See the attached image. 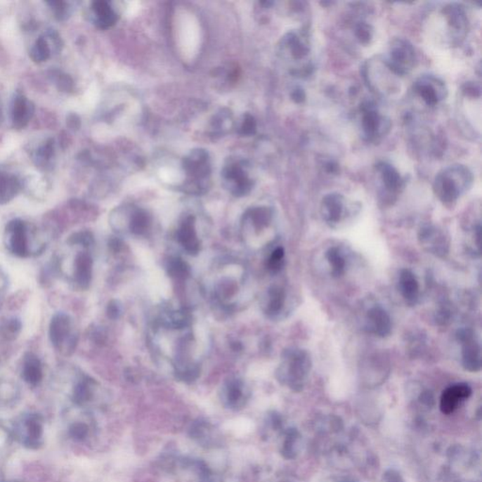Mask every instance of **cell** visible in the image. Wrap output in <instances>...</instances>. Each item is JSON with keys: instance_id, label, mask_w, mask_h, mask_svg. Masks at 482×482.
<instances>
[{"instance_id": "obj_6", "label": "cell", "mask_w": 482, "mask_h": 482, "mask_svg": "<svg viewBox=\"0 0 482 482\" xmlns=\"http://www.w3.org/2000/svg\"><path fill=\"white\" fill-rule=\"evenodd\" d=\"M457 339L462 344V367L469 372H478L481 370V348L476 341L474 332L471 329L459 330Z\"/></svg>"}, {"instance_id": "obj_5", "label": "cell", "mask_w": 482, "mask_h": 482, "mask_svg": "<svg viewBox=\"0 0 482 482\" xmlns=\"http://www.w3.org/2000/svg\"><path fill=\"white\" fill-rule=\"evenodd\" d=\"M384 63L396 76H405L415 66L414 47L404 39H395L390 44L389 57Z\"/></svg>"}, {"instance_id": "obj_10", "label": "cell", "mask_w": 482, "mask_h": 482, "mask_svg": "<svg viewBox=\"0 0 482 482\" xmlns=\"http://www.w3.org/2000/svg\"><path fill=\"white\" fill-rule=\"evenodd\" d=\"M362 129L365 137L368 141L376 140L385 134L384 130H389L387 122L379 115L375 105L371 102H365L361 106Z\"/></svg>"}, {"instance_id": "obj_15", "label": "cell", "mask_w": 482, "mask_h": 482, "mask_svg": "<svg viewBox=\"0 0 482 482\" xmlns=\"http://www.w3.org/2000/svg\"><path fill=\"white\" fill-rule=\"evenodd\" d=\"M93 259L87 251L79 252L74 257L72 282L80 289H87L93 278Z\"/></svg>"}, {"instance_id": "obj_46", "label": "cell", "mask_w": 482, "mask_h": 482, "mask_svg": "<svg viewBox=\"0 0 482 482\" xmlns=\"http://www.w3.org/2000/svg\"><path fill=\"white\" fill-rule=\"evenodd\" d=\"M8 287V280L6 275H5L4 271L0 270V296L4 294L6 292Z\"/></svg>"}, {"instance_id": "obj_26", "label": "cell", "mask_w": 482, "mask_h": 482, "mask_svg": "<svg viewBox=\"0 0 482 482\" xmlns=\"http://www.w3.org/2000/svg\"><path fill=\"white\" fill-rule=\"evenodd\" d=\"M94 22L99 27H110L115 23L116 16L110 5L105 1H96L91 5Z\"/></svg>"}, {"instance_id": "obj_24", "label": "cell", "mask_w": 482, "mask_h": 482, "mask_svg": "<svg viewBox=\"0 0 482 482\" xmlns=\"http://www.w3.org/2000/svg\"><path fill=\"white\" fill-rule=\"evenodd\" d=\"M285 47L292 58L301 60L309 54V41L304 35L288 33L285 38Z\"/></svg>"}, {"instance_id": "obj_8", "label": "cell", "mask_w": 482, "mask_h": 482, "mask_svg": "<svg viewBox=\"0 0 482 482\" xmlns=\"http://www.w3.org/2000/svg\"><path fill=\"white\" fill-rule=\"evenodd\" d=\"M62 47L63 41L59 33L49 30L43 35L39 36L30 47V58L35 63H43L51 59L53 52L59 53Z\"/></svg>"}, {"instance_id": "obj_1", "label": "cell", "mask_w": 482, "mask_h": 482, "mask_svg": "<svg viewBox=\"0 0 482 482\" xmlns=\"http://www.w3.org/2000/svg\"><path fill=\"white\" fill-rule=\"evenodd\" d=\"M4 241L6 250L19 259L40 256L47 246V237L20 218L13 219L6 224Z\"/></svg>"}, {"instance_id": "obj_41", "label": "cell", "mask_w": 482, "mask_h": 482, "mask_svg": "<svg viewBox=\"0 0 482 482\" xmlns=\"http://www.w3.org/2000/svg\"><path fill=\"white\" fill-rule=\"evenodd\" d=\"M187 270L185 263H183L180 259H174V261L171 262L170 271L174 275L184 276L187 274Z\"/></svg>"}, {"instance_id": "obj_36", "label": "cell", "mask_w": 482, "mask_h": 482, "mask_svg": "<svg viewBox=\"0 0 482 482\" xmlns=\"http://www.w3.org/2000/svg\"><path fill=\"white\" fill-rule=\"evenodd\" d=\"M356 36L360 43L367 44L370 43L373 36V29L367 22H359L356 26Z\"/></svg>"}, {"instance_id": "obj_7", "label": "cell", "mask_w": 482, "mask_h": 482, "mask_svg": "<svg viewBox=\"0 0 482 482\" xmlns=\"http://www.w3.org/2000/svg\"><path fill=\"white\" fill-rule=\"evenodd\" d=\"M415 93L428 106L434 107L444 100L448 89L444 82L434 76H422L415 82Z\"/></svg>"}, {"instance_id": "obj_29", "label": "cell", "mask_w": 482, "mask_h": 482, "mask_svg": "<svg viewBox=\"0 0 482 482\" xmlns=\"http://www.w3.org/2000/svg\"><path fill=\"white\" fill-rule=\"evenodd\" d=\"M285 294L284 289L279 287H271L268 292L267 313L270 315H275L282 311L285 306Z\"/></svg>"}, {"instance_id": "obj_28", "label": "cell", "mask_w": 482, "mask_h": 482, "mask_svg": "<svg viewBox=\"0 0 482 482\" xmlns=\"http://www.w3.org/2000/svg\"><path fill=\"white\" fill-rule=\"evenodd\" d=\"M22 321L18 318L11 317L0 321V337L5 341H15L22 332Z\"/></svg>"}, {"instance_id": "obj_12", "label": "cell", "mask_w": 482, "mask_h": 482, "mask_svg": "<svg viewBox=\"0 0 482 482\" xmlns=\"http://www.w3.org/2000/svg\"><path fill=\"white\" fill-rule=\"evenodd\" d=\"M444 16L457 41L464 40L468 32V18L464 8L460 4H450L444 9Z\"/></svg>"}, {"instance_id": "obj_21", "label": "cell", "mask_w": 482, "mask_h": 482, "mask_svg": "<svg viewBox=\"0 0 482 482\" xmlns=\"http://www.w3.org/2000/svg\"><path fill=\"white\" fill-rule=\"evenodd\" d=\"M21 377L27 384L37 386L44 378L43 365L35 353H27L23 357Z\"/></svg>"}, {"instance_id": "obj_25", "label": "cell", "mask_w": 482, "mask_h": 482, "mask_svg": "<svg viewBox=\"0 0 482 482\" xmlns=\"http://www.w3.org/2000/svg\"><path fill=\"white\" fill-rule=\"evenodd\" d=\"M27 437L25 438V445L30 448H38L41 444L43 437V421L40 415H32L26 420Z\"/></svg>"}, {"instance_id": "obj_34", "label": "cell", "mask_w": 482, "mask_h": 482, "mask_svg": "<svg viewBox=\"0 0 482 482\" xmlns=\"http://www.w3.org/2000/svg\"><path fill=\"white\" fill-rule=\"evenodd\" d=\"M285 263V250L282 247L276 248L271 254L270 259L268 260V270L273 273H279L284 267Z\"/></svg>"}, {"instance_id": "obj_23", "label": "cell", "mask_w": 482, "mask_h": 482, "mask_svg": "<svg viewBox=\"0 0 482 482\" xmlns=\"http://www.w3.org/2000/svg\"><path fill=\"white\" fill-rule=\"evenodd\" d=\"M178 240L188 254H196L200 251V242L196 235L193 218H188L183 223L181 228L179 229Z\"/></svg>"}, {"instance_id": "obj_27", "label": "cell", "mask_w": 482, "mask_h": 482, "mask_svg": "<svg viewBox=\"0 0 482 482\" xmlns=\"http://www.w3.org/2000/svg\"><path fill=\"white\" fill-rule=\"evenodd\" d=\"M325 256L330 268H331L332 275L335 278L341 277L347 268V261H346L341 250L339 247L329 248L326 252Z\"/></svg>"}, {"instance_id": "obj_38", "label": "cell", "mask_w": 482, "mask_h": 482, "mask_svg": "<svg viewBox=\"0 0 482 482\" xmlns=\"http://www.w3.org/2000/svg\"><path fill=\"white\" fill-rule=\"evenodd\" d=\"M52 76H53L55 84L58 86L60 90L63 91L71 90L72 80L67 74L60 73V72H53Z\"/></svg>"}, {"instance_id": "obj_43", "label": "cell", "mask_w": 482, "mask_h": 482, "mask_svg": "<svg viewBox=\"0 0 482 482\" xmlns=\"http://www.w3.org/2000/svg\"><path fill=\"white\" fill-rule=\"evenodd\" d=\"M419 400L421 403L428 407H431L434 404V397L431 391L423 392L420 395Z\"/></svg>"}, {"instance_id": "obj_19", "label": "cell", "mask_w": 482, "mask_h": 482, "mask_svg": "<svg viewBox=\"0 0 482 482\" xmlns=\"http://www.w3.org/2000/svg\"><path fill=\"white\" fill-rule=\"evenodd\" d=\"M344 197L339 193H330L324 196L321 202V215L330 226H334L341 221L344 215Z\"/></svg>"}, {"instance_id": "obj_35", "label": "cell", "mask_w": 482, "mask_h": 482, "mask_svg": "<svg viewBox=\"0 0 482 482\" xmlns=\"http://www.w3.org/2000/svg\"><path fill=\"white\" fill-rule=\"evenodd\" d=\"M149 224H150V221H149L148 215L138 212L133 216L131 226L130 227H131V231L134 232L135 234L143 235L148 231Z\"/></svg>"}, {"instance_id": "obj_42", "label": "cell", "mask_w": 482, "mask_h": 482, "mask_svg": "<svg viewBox=\"0 0 482 482\" xmlns=\"http://www.w3.org/2000/svg\"><path fill=\"white\" fill-rule=\"evenodd\" d=\"M384 478L385 482H403L400 474L392 469L385 472Z\"/></svg>"}, {"instance_id": "obj_3", "label": "cell", "mask_w": 482, "mask_h": 482, "mask_svg": "<svg viewBox=\"0 0 482 482\" xmlns=\"http://www.w3.org/2000/svg\"><path fill=\"white\" fill-rule=\"evenodd\" d=\"M473 174L464 165H453L437 174L434 183V191L443 204H451L460 196L469 190L473 183Z\"/></svg>"}, {"instance_id": "obj_37", "label": "cell", "mask_w": 482, "mask_h": 482, "mask_svg": "<svg viewBox=\"0 0 482 482\" xmlns=\"http://www.w3.org/2000/svg\"><path fill=\"white\" fill-rule=\"evenodd\" d=\"M227 398L231 404L237 403L242 398V390H241L240 384L237 382H233L229 384L227 389Z\"/></svg>"}, {"instance_id": "obj_40", "label": "cell", "mask_w": 482, "mask_h": 482, "mask_svg": "<svg viewBox=\"0 0 482 482\" xmlns=\"http://www.w3.org/2000/svg\"><path fill=\"white\" fill-rule=\"evenodd\" d=\"M271 211L267 209H257L254 212L253 215L254 223L257 224L259 227L267 226L271 220Z\"/></svg>"}, {"instance_id": "obj_2", "label": "cell", "mask_w": 482, "mask_h": 482, "mask_svg": "<svg viewBox=\"0 0 482 482\" xmlns=\"http://www.w3.org/2000/svg\"><path fill=\"white\" fill-rule=\"evenodd\" d=\"M311 368V357L306 351L299 348L287 349L282 353L277 378L293 391L301 392L306 386Z\"/></svg>"}, {"instance_id": "obj_9", "label": "cell", "mask_w": 482, "mask_h": 482, "mask_svg": "<svg viewBox=\"0 0 482 482\" xmlns=\"http://www.w3.org/2000/svg\"><path fill=\"white\" fill-rule=\"evenodd\" d=\"M418 240L426 252L434 256L444 257L450 252V241L447 235L436 226H423L418 232Z\"/></svg>"}, {"instance_id": "obj_20", "label": "cell", "mask_w": 482, "mask_h": 482, "mask_svg": "<svg viewBox=\"0 0 482 482\" xmlns=\"http://www.w3.org/2000/svg\"><path fill=\"white\" fill-rule=\"evenodd\" d=\"M398 287L401 295L409 306H417L419 300V285L414 273L407 268L400 271L398 277Z\"/></svg>"}, {"instance_id": "obj_39", "label": "cell", "mask_w": 482, "mask_h": 482, "mask_svg": "<svg viewBox=\"0 0 482 482\" xmlns=\"http://www.w3.org/2000/svg\"><path fill=\"white\" fill-rule=\"evenodd\" d=\"M89 429L84 423H74L69 429V434L72 438L76 440H83L88 436Z\"/></svg>"}, {"instance_id": "obj_18", "label": "cell", "mask_w": 482, "mask_h": 482, "mask_svg": "<svg viewBox=\"0 0 482 482\" xmlns=\"http://www.w3.org/2000/svg\"><path fill=\"white\" fill-rule=\"evenodd\" d=\"M390 372V364L389 359L382 354H374L370 358L365 360L363 365L362 373L364 374L365 379L368 384L374 382L378 384L379 382L384 381Z\"/></svg>"}, {"instance_id": "obj_30", "label": "cell", "mask_w": 482, "mask_h": 482, "mask_svg": "<svg viewBox=\"0 0 482 482\" xmlns=\"http://www.w3.org/2000/svg\"><path fill=\"white\" fill-rule=\"evenodd\" d=\"M93 382L90 379H83L77 382L73 392V400L79 405L87 403L93 397Z\"/></svg>"}, {"instance_id": "obj_31", "label": "cell", "mask_w": 482, "mask_h": 482, "mask_svg": "<svg viewBox=\"0 0 482 482\" xmlns=\"http://www.w3.org/2000/svg\"><path fill=\"white\" fill-rule=\"evenodd\" d=\"M47 6L51 9L52 15L59 21H65L72 13V4L66 1H47Z\"/></svg>"}, {"instance_id": "obj_11", "label": "cell", "mask_w": 482, "mask_h": 482, "mask_svg": "<svg viewBox=\"0 0 482 482\" xmlns=\"http://www.w3.org/2000/svg\"><path fill=\"white\" fill-rule=\"evenodd\" d=\"M35 112V106L24 93H15L11 107V122L13 129H24L32 121Z\"/></svg>"}, {"instance_id": "obj_4", "label": "cell", "mask_w": 482, "mask_h": 482, "mask_svg": "<svg viewBox=\"0 0 482 482\" xmlns=\"http://www.w3.org/2000/svg\"><path fill=\"white\" fill-rule=\"evenodd\" d=\"M48 337L58 353L71 356L79 342V332L71 315L65 312L56 313L49 323Z\"/></svg>"}, {"instance_id": "obj_33", "label": "cell", "mask_w": 482, "mask_h": 482, "mask_svg": "<svg viewBox=\"0 0 482 482\" xmlns=\"http://www.w3.org/2000/svg\"><path fill=\"white\" fill-rule=\"evenodd\" d=\"M298 432L295 429L288 431L282 454L285 458L293 459L296 456V443H297Z\"/></svg>"}, {"instance_id": "obj_16", "label": "cell", "mask_w": 482, "mask_h": 482, "mask_svg": "<svg viewBox=\"0 0 482 482\" xmlns=\"http://www.w3.org/2000/svg\"><path fill=\"white\" fill-rule=\"evenodd\" d=\"M472 395V389L467 384H458L448 387L443 392L440 400V409L443 414H452L462 401Z\"/></svg>"}, {"instance_id": "obj_22", "label": "cell", "mask_w": 482, "mask_h": 482, "mask_svg": "<svg viewBox=\"0 0 482 482\" xmlns=\"http://www.w3.org/2000/svg\"><path fill=\"white\" fill-rule=\"evenodd\" d=\"M377 171L381 176L385 190L390 195H395L403 190L404 185L403 177L394 166L386 162H379L377 165Z\"/></svg>"}, {"instance_id": "obj_13", "label": "cell", "mask_w": 482, "mask_h": 482, "mask_svg": "<svg viewBox=\"0 0 482 482\" xmlns=\"http://www.w3.org/2000/svg\"><path fill=\"white\" fill-rule=\"evenodd\" d=\"M365 323H367L368 332L376 335V337L384 339V337H389L391 334V318H390L389 313L385 311V309L382 308V306H375L371 307L367 311Z\"/></svg>"}, {"instance_id": "obj_45", "label": "cell", "mask_w": 482, "mask_h": 482, "mask_svg": "<svg viewBox=\"0 0 482 482\" xmlns=\"http://www.w3.org/2000/svg\"><path fill=\"white\" fill-rule=\"evenodd\" d=\"M292 98L297 103H301L306 99V93H304L301 89H296V90L293 91Z\"/></svg>"}, {"instance_id": "obj_17", "label": "cell", "mask_w": 482, "mask_h": 482, "mask_svg": "<svg viewBox=\"0 0 482 482\" xmlns=\"http://www.w3.org/2000/svg\"><path fill=\"white\" fill-rule=\"evenodd\" d=\"M30 159L36 167L41 171H49L53 168L56 159V148L53 138H47L41 141L38 145L30 150Z\"/></svg>"}, {"instance_id": "obj_44", "label": "cell", "mask_w": 482, "mask_h": 482, "mask_svg": "<svg viewBox=\"0 0 482 482\" xmlns=\"http://www.w3.org/2000/svg\"><path fill=\"white\" fill-rule=\"evenodd\" d=\"M107 312L108 315H109L110 318H117L121 313L120 306H119L115 301H112V303L109 304V306H108Z\"/></svg>"}, {"instance_id": "obj_14", "label": "cell", "mask_w": 482, "mask_h": 482, "mask_svg": "<svg viewBox=\"0 0 482 482\" xmlns=\"http://www.w3.org/2000/svg\"><path fill=\"white\" fill-rule=\"evenodd\" d=\"M23 190V181L10 169L0 165V206L9 204Z\"/></svg>"}, {"instance_id": "obj_32", "label": "cell", "mask_w": 482, "mask_h": 482, "mask_svg": "<svg viewBox=\"0 0 482 482\" xmlns=\"http://www.w3.org/2000/svg\"><path fill=\"white\" fill-rule=\"evenodd\" d=\"M69 245L82 247L84 250H88L93 245V237L91 233L79 232L74 233L68 238Z\"/></svg>"}]
</instances>
